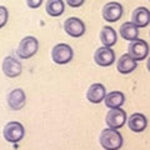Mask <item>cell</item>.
Wrapping results in <instances>:
<instances>
[{
    "label": "cell",
    "instance_id": "obj_1",
    "mask_svg": "<svg viewBox=\"0 0 150 150\" xmlns=\"http://www.w3.org/2000/svg\"><path fill=\"white\" fill-rule=\"evenodd\" d=\"M99 142L105 150H119L123 146L124 140L118 130L108 128L101 131Z\"/></svg>",
    "mask_w": 150,
    "mask_h": 150
},
{
    "label": "cell",
    "instance_id": "obj_2",
    "mask_svg": "<svg viewBox=\"0 0 150 150\" xmlns=\"http://www.w3.org/2000/svg\"><path fill=\"white\" fill-rule=\"evenodd\" d=\"M73 56H74L73 48L64 43L56 44L53 48V50H51V59L58 65H65L70 63L73 60Z\"/></svg>",
    "mask_w": 150,
    "mask_h": 150
},
{
    "label": "cell",
    "instance_id": "obj_3",
    "mask_svg": "<svg viewBox=\"0 0 150 150\" xmlns=\"http://www.w3.org/2000/svg\"><path fill=\"white\" fill-rule=\"evenodd\" d=\"M39 50V41L35 36H25L23 38L20 44L18 46V55L21 59H30L33 58Z\"/></svg>",
    "mask_w": 150,
    "mask_h": 150
},
{
    "label": "cell",
    "instance_id": "obj_4",
    "mask_svg": "<svg viewBox=\"0 0 150 150\" xmlns=\"http://www.w3.org/2000/svg\"><path fill=\"white\" fill-rule=\"evenodd\" d=\"M25 135V129L19 121H10L4 128V138L9 143H19Z\"/></svg>",
    "mask_w": 150,
    "mask_h": 150
},
{
    "label": "cell",
    "instance_id": "obj_5",
    "mask_svg": "<svg viewBox=\"0 0 150 150\" xmlns=\"http://www.w3.org/2000/svg\"><path fill=\"white\" fill-rule=\"evenodd\" d=\"M128 54L137 62H142L149 55V45L145 40L137 38L135 40H131L128 48Z\"/></svg>",
    "mask_w": 150,
    "mask_h": 150
},
{
    "label": "cell",
    "instance_id": "obj_6",
    "mask_svg": "<svg viewBox=\"0 0 150 150\" xmlns=\"http://www.w3.org/2000/svg\"><path fill=\"white\" fill-rule=\"evenodd\" d=\"M106 125L110 129L118 130L120 128H123L126 123V112L121 108H114L110 109L106 114Z\"/></svg>",
    "mask_w": 150,
    "mask_h": 150
},
{
    "label": "cell",
    "instance_id": "obj_7",
    "mask_svg": "<svg viewBox=\"0 0 150 150\" xmlns=\"http://www.w3.org/2000/svg\"><path fill=\"white\" fill-rule=\"evenodd\" d=\"M64 30L67 33L68 35L73 36V38H80L85 34V24L81 19L79 18H75V16H71V18H68L67 20L64 23Z\"/></svg>",
    "mask_w": 150,
    "mask_h": 150
},
{
    "label": "cell",
    "instance_id": "obj_8",
    "mask_svg": "<svg viewBox=\"0 0 150 150\" xmlns=\"http://www.w3.org/2000/svg\"><path fill=\"white\" fill-rule=\"evenodd\" d=\"M123 16V5L118 1H109L103 8V18L108 23H115Z\"/></svg>",
    "mask_w": 150,
    "mask_h": 150
},
{
    "label": "cell",
    "instance_id": "obj_9",
    "mask_svg": "<svg viewBox=\"0 0 150 150\" xmlns=\"http://www.w3.org/2000/svg\"><path fill=\"white\" fill-rule=\"evenodd\" d=\"M94 62L99 67H110L115 62V53L111 48L100 46L94 54Z\"/></svg>",
    "mask_w": 150,
    "mask_h": 150
},
{
    "label": "cell",
    "instance_id": "obj_10",
    "mask_svg": "<svg viewBox=\"0 0 150 150\" xmlns=\"http://www.w3.org/2000/svg\"><path fill=\"white\" fill-rule=\"evenodd\" d=\"M21 64L18 59L13 56H6L3 62V71L8 78H18L21 74Z\"/></svg>",
    "mask_w": 150,
    "mask_h": 150
},
{
    "label": "cell",
    "instance_id": "obj_11",
    "mask_svg": "<svg viewBox=\"0 0 150 150\" xmlns=\"http://www.w3.org/2000/svg\"><path fill=\"white\" fill-rule=\"evenodd\" d=\"M26 101V95L23 89H14L8 95V105L11 110H20L24 108Z\"/></svg>",
    "mask_w": 150,
    "mask_h": 150
},
{
    "label": "cell",
    "instance_id": "obj_12",
    "mask_svg": "<svg viewBox=\"0 0 150 150\" xmlns=\"http://www.w3.org/2000/svg\"><path fill=\"white\" fill-rule=\"evenodd\" d=\"M105 95H106V89L100 83L90 85V88H89L86 91V99L90 103H93V104H99V103H101L104 100Z\"/></svg>",
    "mask_w": 150,
    "mask_h": 150
},
{
    "label": "cell",
    "instance_id": "obj_13",
    "mask_svg": "<svg viewBox=\"0 0 150 150\" xmlns=\"http://www.w3.org/2000/svg\"><path fill=\"white\" fill-rule=\"evenodd\" d=\"M131 21L138 28H145L150 24V10L148 8L139 6L133 11Z\"/></svg>",
    "mask_w": 150,
    "mask_h": 150
},
{
    "label": "cell",
    "instance_id": "obj_14",
    "mask_svg": "<svg viewBox=\"0 0 150 150\" xmlns=\"http://www.w3.org/2000/svg\"><path fill=\"white\" fill-rule=\"evenodd\" d=\"M138 67L137 60H134L129 54H124L116 62V69L120 74H130Z\"/></svg>",
    "mask_w": 150,
    "mask_h": 150
},
{
    "label": "cell",
    "instance_id": "obj_15",
    "mask_svg": "<svg viewBox=\"0 0 150 150\" xmlns=\"http://www.w3.org/2000/svg\"><path fill=\"white\" fill-rule=\"evenodd\" d=\"M128 126L134 133H142V131L146 129L148 119L145 118V115H143L142 112H134L128 120Z\"/></svg>",
    "mask_w": 150,
    "mask_h": 150
},
{
    "label": "cell",
    "instance_id": "obj_16",
    "mask_svg": "<svg viewBox=\"0 0 150 150\" xmlns=\"http://www.w3.org/2000/svg\"><path fill=\"white\" fill-rule=\"evenodd\" d=\"M100 41L104 46L111 48L118 41V34H116V31L111 26L105 25L100 31Z\"/></svg>",
    "mask_w": 150,
    "mask_h": 150
},
{
    "label": "cell",
    "instance_id": "obj_17",
    "mask_svg": "<svg viewBox=\"0 0 150 150\" xmlns=\"http://www.w3.org/2000/svg\"><path fill=\"white\" fill-rule=\"evenodd\" d=\"M119 34L121 35L123 39L128 40V41L135 40L139 36V28L135 25L133 21H126L123 25H120Z\"/></svg>",
    "mask_w": 150,
    "mask_h": 150
},
{
    "label": "cell",
    "instance_id": "obj_18",
    "mask_svg": "<svg viewBox=\"0 0 150 150\" xmlns=\"http://www.w3.org/2000/svg\"><path fill=\"white\" fill-rule=\"evenodd\" d=\"M105 106L109 109H114V108H120L125 103V95L121 91H111L106 94L105 98Z\"/></svg>",
    "mask_w": 150,
    "mask_h": 150
},
{
    "label": "cell",
    "instance_id": "obj_19",
    "mask_svg": "<svg viewBox=\"0 0 150 150\" xmlns=\"http://www.w3.org/2000/svg\"><path fill=\"white\" fill-rule=\"evenodd\" d=\"M45 9H46V13H48L50 16L58 18L64 14L65 4L63 0H48L45 4Z\"/></svg>",
    "mask_w": 150,
    "mask_h": 150
},
{
    "label": "cell",
    "instance_id": "obj_20",
    "mask_svg": "<svg viewBox=\"0 0 150 150\" xmlns=\"http://www.w3.org/2000/svg\"><path fill=\"white\" fill-rule=\"evenodd\" d=\"M8 19H9V11H8V9L5 6L0 5V29L6 25Z\"/></svg>",
    "mask_w": 150,
    "mask_h": 150
},
{
    "label": "cell",
    "instance_id": "obj_21",
    "mask_svg": "<svg viewBox=\"0 0 150 150\" xmlns=\"http://www.w3.org/2000/svg\"><path fill=\"white\" fill-rule=\"evenodd\" d=\"M44 0H26V5L30 9H38L41 6Z\"/></svg>",
    "mask_w": 150,
    "mask_h": 150
},
{
    "label": "cell",
    "instance_id": "obj_22",
    "mask_svg": "<svg viewBox=\"0 0 150 150\" xmlns=\"http://www.w3.org/2000/svg\"><path fill=\"white\" fill-rule=\"evenodd\" d=\"M84 3L85 0H67V4L71 8H80Z\"/></svg>",
    "mask_w": 150,
    "mask_h": 150
},
{
    "label": "cell",
    "instance_id": "obj_23",
    "mask_svg": "<svg viewBox=\"0 0 150 150\" xmlns=\"http://www.w3.org/2000/svg\"><path fill=\"white\" fill-rule=\"evenodd\" d=\"M146 68H148V70L150 71V58L148 59V62H146Z\"/></svg>",
    "mask_w": 150,
    "mask_h": 150
},
{
    "label": "cell",
    "instance_id": "obj_24",
    "mask_svg": "<svg viewBox=\"0 0 150 150\" xmlns=\"http://www.w3.org/2000/svg\"><path fill=\"white\" fill-rule=\"evenodd\" d=\"M149 35H150V31H149Z\"/></svg>",
    "mask_w": 150,
    "mask_h": 150
},
{
    "label": "cell",
    "instance_id": "obj_25",
    "mask_svg": "<svg viewBox=\"0 0 150 150\" xmlns=\"http://www.w3.org/2000/svg\"><path fill=\"white\" fill-rule=\"evenodd\" d=\"M149 1H150V0H149Z\"/></svg>",
    "mask_w": 150,
    "mask_h": 150
}]
</instances>
